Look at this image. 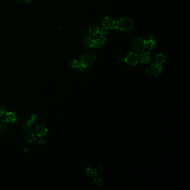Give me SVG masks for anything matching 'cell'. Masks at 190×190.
I'll return each mask as SVG.
<instances>
[{
	"label": "cell",
	"mask_w": 190,
	"mask_h": 190,
	"mask_svg": "<svg viewBox=\"0 0 190 190\" xmlns=\"http://www.w3.org/2000/svg\"><path fill=\"white\" fill-rule=\"evenodd\" d=\"M94 40L92 36H85L81 41V47L82 50H87L94 47Z\"/></svg>",
	"instance_id": "obj_5"
},
{
	"label": "cell",
	"mask_w": 190,
	"mask_h": 190,
	"mask_svg": "<svg viewBox=\"0 0 190 190\" xmlns=\"http://www.w3.org/2000/svg\"><path fill=\"white\" fill-rule=\"evenodd\" d=\"M8 122L3 120H0V133L5 131L8 126Z\"/></svg>",
	"instance_id": "obj_18"
},
{
	"label": "cell",
	"mask_w": 190,
	"mask_h": 190,
	"mask_svg": "<svg viewBox=\"0 0 190 190\" xmlns=\"http://www.w3.org/2000/svg\"><path fill=\"white\" fill-rule=\"evenodd\" d=\"M98 31H99V27L95 25H92L89 28V32L90 36L92 37L96 36L98 33Z\"/></svg>",
	"instance_id": "obj_15"
},
{
	"label": "cell",
	"mask_w": 190,
	"mask_h": 190,
	"mask_svg": "<svg viewBox=\"0 0 190 190\" xmlns=\"http://www.w3.org/2000/svg\"><path fill=\"white\" fill-rule=\"evenodd\" d=\"M92 183H94V185L98 187H100L103 185V181L102 179L98 178H94L92 180Z\"/></svg>",
	"instance_id": "obj_21"
},
{
	"label": "cell",
	"mask_w": 190,
	"mask_h": 190,
	"mask_svg": "<svg viewBox=\"0 0 190 190\" xmlns=\"http://www.w3.org/2000/svg\"><path fill=\"white\" fill-rule=\"evenodd\" d=\"M17 120V117L13 113H8L6 116V121L10 123H13Z\"/></svg>",
	"instance_id": "obj_14"
},
{
	"label": "cell",
	"mask_w": 190,
	"mask_h": 190,
	"mask_svg": "<svg viewBox=\"0 0 190 190\" xmlns=\"http://www.w3.org/2000/svg\"><path fill=\"white\" fill-rule=\"evenodd\" d=\"M85 172L90 177H95L97 176V170L92 165H88L85 168Z\"/></svg>",
	"instance_id": "obj_10"
},
{
	"label": "cell",
	"mask_w": 190,
	"mask_h": 190,
	"mask_svg": "<svg viewBox=\"0 0 190 190\" xmlns=\"http://www.w3.org/2000/svg\"><path fill=\"white\" fill-rule=\"evenodd\" d=\"M35 139V137L33 136V133H28V134L26 136V137H25V141L26 142L28 143H31V142L34 141Z\"/></svg>",
	"instance_id": "obj_20"
},
{
	"label": "cell",
	"mask_w": 190,
	"mask_h": 190,
	"mask_svg": "<svg viewBox=\"0 0 190 190\" xmlns=\"http://www.w3.org/2000/svg\"><path fill=\"white\" fill-rule=\"evenodd\" d=\"M145 41L146 48L148 49H153L156 46V42L153 39H149Z\"/></svg>",
	"instance_id": "obj_13"
},
{
	"label": "cell",
	"mask_w": 190,
	"mask_h": 190,
	"mask_svg": "<svg viewBox=\"0 0 190 190\" xmlns=\"http://www.w3.org/2000/svg\"><path fill=\"white\" fill-rule=\"evenodd\" d=\"M108 33V30L105 28L104 27H99V31L98 34H99L102 36H106L107 37V35Z\"/></svg>",
	"instance_id": "obj_19"
},
{
	"label": "cell",
	"mask_w": 190,
	"mask_h": 190,
	"mask_svg": "<svg viewBox=\"0 0 190 190\" xmlns=\"http://www.w3.org/2000/svg\"><path fill=\"white\" fill-rule=\"evenodd\" d=\"M80 62H79L77 59H72L70 60L69 62V66L72 69H77L78 67H79Z\"/></svg>",
	"instance_id": "obj_17"
},
{
	"label": "cell",
	"mask_w": 190,
	"mask_h": 190,
	"mask_svg": "<svg viewBox=\"0 0 190 190\" xmlns=\"http://www.w3.org/2000/svg\"><path fill=\"white\" fill-rule=\"evenodd\" d=\"M36 135L40 137L44 136L47 132V129L43 125H40L36 127L35 129Z\"/></svg>",
	"instance_id": "obj_11"
},
{
	"label": "cell",
	"mask_w": 190,
	"mask_h": 190,
	"mask_svg": "<svg viewBox=\"0 0 190 190\" xmlns=\"http://www.w3.org/2000/svg\"><path fill=\"white\" fill-rule=\"evenodd\" d=\"M162 65L158 63H153L147 67L146 73L150 77H156L161 74L162 72Z\"/></svg>",
	"instance_id": "obj_3"
},
{
	"label": "cell",
	"mask_w": 190,
	"mask_h": 190,
	"mask_svg": "<svg viewBox=\"0 0 190 190\" xmlns=\"http://www.w3.org/2000/svg\"><path fill=\"white\" fill-rule=\"evenodd\" d=\"M139 60V57L137 54L131 52L126 55L125 58V62L129 65L134 66L137 64Z\"/></svg>",
	"instance_id": "obj_6"
},
{
	"label": "cell",
	"mask_w": 190,
	"mask_h": 190,
	"mask_svg": "<svg viewBox=\"0 0 190 190\" xmlns=\"http://www.w3.org/2000/svg\"><path fill=\"white\" fill-rule=\"evenodd\" d=\"M153 39V36H152L151 35V34H149V33H148V34L145 35L144 37H143V39L144 40V41H146V40H149V39Z\"/></svg>",
	"instance_id": "obj_22"
},
{
	"label": "cell",
	"mask_w": 190,
	"mask_h": 190,
	"mask_svg": "<svg viewBox=\"0 0 190 190\" xmlns=\"http://www.w3.org/2000/svg\"><path fill=\"white\" fill-rule=\"evenodd\" d=\"M96 59L95 53L92 52H85L80 57V62L84 67H87L92 65Z\"/></svg>",
	"instance_id": "obj_2"
},
{
	"label": "cell",
	"mask_w": 190,
	"mask_h": 190,
	"mask_svg": "<svg viewBox=\"0 0 190 190\" xmlns=\"http://www.w3.org/2000/svg\"><path fill=\"white\" fill-rule=\"evenodd\" d=\"M156 60L157 63L162 65L166 61V57L164 55L161 53L157 54L156 56Z\"/></svg>",
	"instance_id": "obj_16"
},
{
	"label": "cell",
	"mask_w": 190,
	"mask_h": 190,
	"mask_svg": "<svg viewBox=\"0 0 190 190\" xmlns=\"http://www.w3.org/2000/svg\"><path fill=\"white\" fill-rule=\"evenodd\" d=\"M102 25L108 30L116 29V21L109 17H105L102 21Z\"/></svg>",
	"instance_id": "obj_7"
},
{
	"label": "cell",
	"mask_w": 190,
	"mask_h": 190,
	"mask_svg": "<svg viewBox=\"0 0 190 190\" xmlns=\"http://www.w3.org/2000/svg\"><path fill=\"white\" fill-rule=\"evenodd\" d=\"M33 0H25V1H26V2L30 3L32 2Z\"/></svg>",
	"instance_id": "obj_23"
},
{
	"label": "cell",
	"mask_w": 190,
	"mask_h": 190,
	"mask_svg": "<svg viewBox=\"0 0 190 190\" xmlns=\"http://www.w3.org/2000/svg\"><path fill=\"white\" fill-rule=\"evenodd\" d=\"M132 46L137 52H142L146 49L145 41L143 38H135L132 41Z\"/></svg>",
	"instance_id": "obj_4"
},
{
	"label": "cell",
	"mask_w": 190,
	"mask_h": 190,
	"mask_svg": "<svg viewBox=\"0 0 190 190\" xmlns=\"http://www.w3.org/2000/svg\"><path fill=\"white\" fill-rule=\"evenodd\" d=\"M134 27L133 21L131 18H123L116 21V29L122 32H129Z\"/></svg>",
	"instance_id": "obj_1"
},
{
	"label": "cell",
	"mask_w": 190,
	"mask_h": 190,
	"mask_svg": "<svg viewBox=\"0 0 190 190\" xmlns=\"http://www.w3.org/2000/svg\"><path fill=\"white\" fill-rule=\"evenodd\" d=\"M34 119H35V118L32 117V118H31V119H30V120H28V122H26L25 123H24L22 125V127H21L22 130L23 131H28L31 128V126H32V123L34 122Z\"/></svg>",
	"instance_id": "obj_12"
},
{
	"label": "cell",
	"mask_w": 190,
	"mask_h": 190,
	"mask_svg": "<svg viewBox=\"0 0 190 190\" xmlns=\"http://www.w3.org/2000/svg\"><path fill=\"white\" fill-rule=\"evenodd\" d=\"M138 57L140 62L143 64L148 63L149 62H151V55L149 52H142Z\"/></svg>",
	"instance_id": "obj_9"
},
{
	"label": "cell",
	"mask_w": 190,
	"mask_h": 190,
	"mask_svg": "<svg viewBox=\"0 0 190 190\" xmlns=\"http://www.w3.org/2000/svg\"><path fill=\"white\" fill-rule=\"evenodd\" d=\"M107 37L97 34L96 36L94 37V47L96 48H99L103 46L107 41Z\"/></svg>",
	"instance_id": "obj_8"
},
{
	"label": "cell",
	"mask_w": 190,
	"mask_h": 190,
	"mask_svg": "<svg viewBox=\"0 0 190 190\" xmlns=\"http://www.w3.org/2000/svg\"><path fill=\"white\" fill-rule=\"evenodd\" d=\"M14 1H15V2H19L20 0H13Z\"/></svg>",
	"instance_id": "obj_24"
}]
</instances>
